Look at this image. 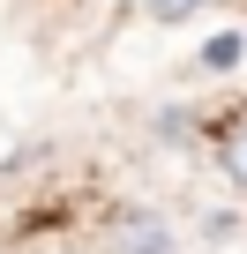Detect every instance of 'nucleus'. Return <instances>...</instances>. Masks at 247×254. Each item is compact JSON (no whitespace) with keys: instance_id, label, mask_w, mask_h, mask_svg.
I'll list each match as a JSON object with an SVG mask.
<instances>
[{"instance_id":"nucleus-1","label":"nucleus","mask_w":247,"mask_h":254,"mask_svg":"<svg viewBox=\"0 0 247 254\" xmlns=\"http://www.w3.org/2000/svg\"><path fill=\"white\" fill-rule=\"evenodd\" d=\"M112 254H180V239H172V224H158V217H120L112 224Z\"/></svg>"},{"instance_id":"nucleus-2","label":"nucleus","mask_w":247,"mask_h":254,"mask_svg":"<svg viewBox=\"0 0 247 254\" xmlns=\"http://www.w3.org/2000/svg\"><path fill=\"white\" fill-rule=\"evenodd\" d=\"M217 172H225V180L247 194V120H232L225 135H217Z\"/></svg>"},{"instance_id":"nucleus-3","label":"nucleus","mask_w":247,"mask_h":254,"mask_svg":"<svg viewBox=\"0 0 247 254\" xmlns=\"http://www.w3.org/2000/svg\"><path fill=\"white\" fill-rule=\"evenodd\" d=\"M143 8L158 15V23H187V15H202L210 0H143Z\"/></svg>"}]
</instances>
